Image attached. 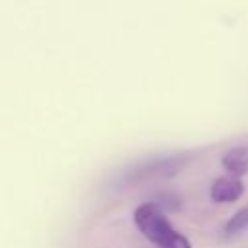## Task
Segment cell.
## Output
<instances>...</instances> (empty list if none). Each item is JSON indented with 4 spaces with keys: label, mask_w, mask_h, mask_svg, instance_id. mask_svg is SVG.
I'll return each mask as SVG.
<instances>
[{
    "label": "cell",
    "mask_w": 248,
    "mask_h": 248,
    "mask_svg": "<svg viewBox=\"0 0 248 248\" xmlns=\"http://www.w3.org/2000/svg\"><path fill=\"white\" fill-rule=\"evenodd\" d=\"M134 223L140 232L159 248H192L190 240L172 229L155 203L138 205L134 211Z\"/></svg>",
    "instance_id": "obj_1"
},
{
    "label": "cell",
    "mask_w": 248,
    "mask_h": 248,
    "mask_svg": "<svg viewBox=\"0 0 248 248\" xmlns=\"http://www.w3.org/2000/svg\"><path fill=\"white\" fill-rule=\"evenodd\" d=\"M248 229V207H242L238 209L223 227V236L225 238H231V236H236L240 234L242 231Z\"/></svg>",
    "instance_id": "obj_4"
},
{
    "label": "cell",
    "mask_w": 248,
    "mask_h": 248,
    "mask_svg": "<svg viewBox=\"0 0 248 248\" xmlns=\"http://www.w3.org/2000/svg\"><path fill=\"white\" fill-rule=\"evenodd\" d=\"M244 194V184L236 176H219L211 182L209 198L213 203H231Z\"/></svg>",
    "instance_id": "obj_2"
},
{
    "label": "cell",
    "mask_w": 248,
    "mask_h": 248,
    "mask_svg": "<svg viewBox=\"0 0 248 248\" xmlns=\"http://www.w3.org/2000/svg\"><path fill=\"white\" fill-rule=\"evenodd\" d=\"M221 165L231 176H242L248 172V145H236L223 153Z\"/></svg>",
    "instance_id": "obj_3"
}]
</instances>
